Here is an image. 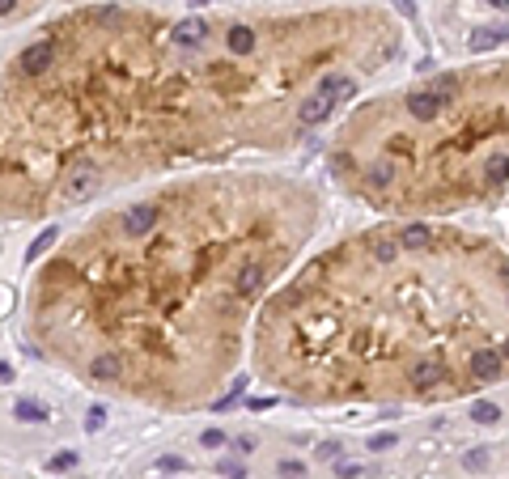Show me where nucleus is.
I'll return each instance as SVG.
<instances>
[{
  "label": "nucleus",
  "mask_w": 509,
  "mask_h": 479,
  "mask_svg": "<svg viewBox=\"0 0 509 479\" xmlns=\"http://www.w3.org/2000/svg\"><path fill=\"white\" fill-rule=\"evenodd\" d=\"M281 378L310 391H471L475 356H509V259L425 221L373 229L276 297Z\"/></svg>",
  "instance_id": "1"
},
{
  "label": "nucleus",
  "mask_w": 509,
  "mask_h": 479,
  "mask_svg": "<svg viewBox=\"0 0 509 479\" xmlns=\"http://www.w3.org/2000/svg\"><path fill=\"white\" fill-rule=\"evenodd\" d=\"M442 106L433 119H387L373 132V153H335V170L369 199L450 208L488 195L484 178L509 157V68L429 77Z\"/></svg>",
  "instance_id": "2"
},
{
  "label": "nucleus",
  "mask_w": 509,
  "mask_h": 479,
  "mask_svg": "<svg viewBox=\"0 0 509 479\" xmlns=\"http://www.w3.org/2000/svg\"><path fill=\"white\" fill-rule=\"evenodd\" d=\"M18 77H43L47 68H56V39H39L18 55Z\"/></svg>",
  "instance_id": "3"
},
{
  "label": "nucleus",
  "mask_w": 509,
  "mask_h": 479,
  "mask_svg": "<svg viewBox=\"0 0 509 479\" xmlns=\"http://www.w3.org/2000/svg\"><path fill=\"white\" fill-rule=\"evenodd\" d=\"M18 420H34L39 424V420H47V407H39L34 399H22L18 403Z\"/></svg>",
  "instance_id": "4"
},
{
  "label": "nucleus",
  "mask_w": 509,
  "mask_h": 479,
  "mask_svg": "<svg viewBox=\"0 0 509 479\" xmlns=\"http://www.w3.org/2000/svg\"><path fill=\"white\" fill-rule=\"evenodd\" d=\"M51 242H56V229H47V233H39V242L30 247V263H34V259H39V255H43V251L51 247Z\"/></svg>",
  "instance_id": "5"
},
{
  "label": "nucleus",
  "mask_w": 509,
  "mask_h": 479,
  "mask_svg": "<svg viewBox=\"0 0 509 479\" xmlns=\"http://www.w3.org/2000/svg\"><path fill=\"white\" fill-rule=\"evenodd\" d=\"M77 466V454H56L51 458V471H72Z\"/></svg>",
  "instance_id": "6"
},
{
  "label": "nucleus",
  "mask_w": 509,
  "mask_h": 479,
  "mask_svg": "<svg viewBox=\"0 0 509 479\" xmlns=\"http://www.w3.org/2000/svg\"><path fill=\"white\" fill-rule=\"evenodd\" d=\"M102 424H106V412H102V407H94V412H89V420H85V428H89V433H98Z\"/></svg>",
  "instance_id": "7"
},
{
  "label": "nucleus",
  "mask_w": 509,
  "mask_h": 479,
  "mask_svg": "<svg viewBox=\"0 0 509 479\" xmlns=\"http://www.w3.org/2000/svg\"><path fill=\"white\" fill-rule=\"evenodd\" d=\"M157 471H187L183 458H157Z\"/></svg>",
  "instance_id": "8"
},
{
  "label": "nucleus",
  "mask_w": 509,
  "mask_h": 479,
  "mask_svg": "<svg viewBox=\"0 0 509 479\" xmlns=\"http://www.w3.org/2000/svg\"><path fill=\"white\" fill-rule=\"evenodd\" d=\"M475 420H484V424L496 420V407H492V403H479V407H475Z\"/></svg>",
  "instance_id": "9"
},
{
  "label": "nucleus",
  "mask_w": 509,
  "mask_h": 479,
  "mask_svg": "<svg viewBox=\"0 0 509 479\" xmlns=\"http://www.w3.org/2000/svg\"><path fill=\"white\" fill-rule=\"evenodd\" d=\"M221 475H225V479H246V471H242L238 462H225V466H221Z\"/></svg>",
  "instance_id": "10"
},
{
  "label": "nucleus",
  "mask_w": 509,
  "mask_h": 479,
  "mask_svg": "<svg viewBox=\"0 0 509 479\" xmlns=\"http://www.w3.org/2000/svg\"><path fill=\"white\" fill-rule=\"evenodd\" d=\"M356 475H365V471L352 466V462H340V479H356Z\"/></svg>",
  "instance_id": "11"
},
{
  "label": "nucleus",
  "mask_w": 509,
  "mask_h": 479,
  "mask_svg": "<svg viewBox=\"0 0 509 479\" xmlns=\"http://www.w3.org/2000/svg\"><path fill=\"white\" fill-rule=\"evenodd\" d=\"M200 441H204V445H212V450H217V445H221V441H225V437H221V433H217V428H208V433H204V437H200Z\"/></svg>",
  "instance_id": "12"
},
{
  "label": "nucleus",
  "mask_w": 509,
  "mask_h": 479,
  "mask_svg": "<svg viewBox=\"0 0 509 479\" xmlns=\"http://www.w3.org/2000/svg\"><path fill=\"white\" fill-rule=\"evenodd\" d=\"M281 475H289V479H297V475H302V462H281Z\"/></svg>",
  "instance_id": "13"
},
{
  "label": "nucleus",
  "mask_w": 509,
  "mask_h": 479,
  "mask_svg": "<svg viewBox=\"0 0 509 479\" xmlns=\"http://www.w3.org/2000/svg\"><path fill=\"white\" fill-rule=\"evenodd\" d=\"M391 441H395V437H387V433H378V437H373V441H369V445H373V450H387V445H391Z\"/></svg>",
  "instance_id": "14"
},
{
  "label": "nucleus",
  "mask_w": 509,
  "mask_h": 479,
  "mask_svg": "<svg viewBox=\"0 0 509 479\" xmlns=\"http://www.w3.org/2000/svg\"><path fill=\"white\" fill-rule=\"evenodd\" d=\"M335 454H340V445H335V441H331V445H318V458H335Z\"/></svg>",
  "instance_id": "15"
},
{
  "label": "nucleus",
  "mask_w": 509,
  "mask_h": 479,
  "mask_svg": "<svg viewBox=\"0 0 509 479\" xmlns=\"http://www.w3.org/2000/svg\"><path fill=\"white\" fill-rule=\"evenodd\" d=\"M18 9V0H0V18H5V13H13Z\"/></svg>",
  "instance_id": "16"
},
{
  "label": "nucleus",
  "mask_w": 509,
  "mask_h": 479,
  "mask_svg": "<svg viewBox=\"0 0 509 479\" xmlns=\"http://www.w3.org/2000/svg\"><path fill=\"white\" fill-rule=\"evenodd\" d=\"M9 378H13V369H9L5 361H0V382H9Z\"/></svg>",
  "instance_id": "17"
}]
</instances>
